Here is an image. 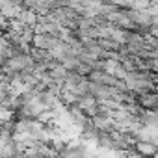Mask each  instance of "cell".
Segmentation results:
<instances>
[{
  "mask_svg": "<svg viewBox=\"0 0 158 158\" xmlns=\"http://www.w3.org/2000/svg\"><path fill=\"white\" fill-rule=\"evenodd\" d=\"M17 19L23 23L24 28H30V30H35V26H37V23H39V15H37V11H34V10H21V13H19Z\"/></svg>",
  "mask_w": 158,
  "mask_h": 158,
  "instance_id": "5b68a950",
  "label": "cell"
},
{
  "mask_svg": "<svg viewBox=\"0 0 158 158\" xmlns=\"http://www.w3.org/2000/svg\"><path fill=\"white\" fill-rule=\"evenodd\" d=\"M13 2H17V0H13Z\"/></svg>",
  "mask_w": 158,
  "mask_h": 158,
  "instance_id": "ba28073f",
  "label": "cell"
},
{
  "mask_svg": "<svg viewBox=\"0 0 158 158\" xmlns=\"http://www.w3.org/2000/svg\"><path fill=\"white\" fill-rule=\"evenodd\" d=\"M132 151H134L136 154H139L141 158H152V156H156V152H158V145H156V141H152V139H136Z\"/></svg>",
  "mask_w": 158,
  "mask_h": 158,
  "instance_id": "3957f363",
  "label": "cell"
},
{
  "mask_svg": "<svg viewBox=\"0 0 158 158\" xmlns=\"http://www.w3.org/2000/svg\"><path fill=\"white\" fill-rule=\"evenodd\" d=\"M58 43H60V37H56V35L34 32V37H32V47H34V48H39V50H52Z\"/></svg>",
  "mask_w": 158,
  "mask_h": 158,
  "instance_id": "7a4b0ae2",
  "label": "cell"
},
{
  "mask_svg": "<svg viewBox=\"0 0 158 158\" xmlns=\"http://www.w3.org/2000/svg\"><path fill=\"white\" fill-rule=\"evenodd\" d=\"M147 35H151V37H156V39H158V26H156V24H152V26L149 28Z\"/></svg>",
  "mask_w": 158,
  "mask_h": 158,
  "instance_id": "52a82bcc",
  "label": "cell"
},
{
  "mask_svg": "<svg viewBox=\"0 0 158 158\" xmlns=\"http://www.w3.org/2000/svg\"><path fill=\"white\" fill-rule=\"evenodd\" d=\"M136 97H138V106L141 110H149V112L158 110V91H151V93H143Z\"/></svg>",
  "mask_w": 158,
  "mask_h": 158,
  "instance_id": "277c9868",
  "label": "cell"
},
{
  "mask_svg": "<svg viewBox=\"0 0 158 158\" xmlns=\"http://www.w3.org/2000/svg\"><path fill=\"white\" fill-rule=\"evenodd\" d=\"M78 110H82L89 119L93 117V115H97L99 112H101V106H99V101L91 95V93H88V95H82V97H78V101H76V104H74Z\"/></svg>",
  "mask_w": 158,
  "mask_h": 158,
  "instance_id": "6da1fadb",
  "label": "cell"
},
{
  "mask_svg": "<svg viewBox=\"0 0 158 158\" xmlns=\"http://www.w3.org/2000/svg\"><path fill=\"white\" fill-rule=\"evenodd\" d=\"M99 41V45L106 50V52H119L121 50V43H117L115 39H112V37H101V39H97Z\"/></svg>",
  "mask_w": 158,
  "mask_h": 158,
  "instance_id": "8992f818",
  "label": "cell"
}]
</instances>
